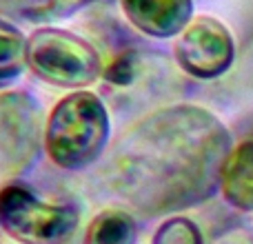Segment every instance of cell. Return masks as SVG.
<instances>
[{"label": "cell", "instance_id": "277c9868", "mask_svg": "<svg viewBox=\"0 0 253 244\" xmlns=\"http://www.w3.org/2000/svg\"><path fill=\"white\" fill-rule=\"evenodd\" d=\"M27 65L56 87H87L102 74L98 51L84 38L60 29H40L27 40Z\"/></svg>", "mask_w": 253, "mask_h": 244}, {"label": "cell", "instance_id": "30bf717a", "mask_svg": "<svg viewBox=\"0 0 253 244\" xmlns=\"http://www.w3.org/2000/svg\"><path fill=\"white\" fill-rule=\"evenodd\" d=\"M27 65V40L13 25L0 18V87L20 76Z\"/></svg>", "mask_w": 253, "mask_h": 244}, {"label": "cell", "instance_id": "5b68a950", "mask_svg": "<svg viewBox=\"0 0 253 244\" xmlns=\"http://www.w3.org/2000/svg\"><path fill=\"white\" fill-rule=\"evenodd\" d=\"M42 135V111L25 91L0 93V178L22 173L36 160Z\"/></svg>", "mask_w": 253, "mask_h": 244}, {"label": "cell", "instance_id": "8992f818", "mask_svg": "<svg viewBox=\"0 0 253 244\" xmlns=\"http://www.w3.org/2000/svg\"><path fill=\"white\" fill-rule=\"evenodd\" d=\"M173 51L182 71L193 78L211 80L231 67L236 58V44L222 22L200 16L180 31Z\"/></svg>", "mask_w": 253, "mask_h": 244}, {"label": "cell", "instance_id": "7a4b0ae2", "mask_svg": "<svg viewBox=\"0 0 253 244\" xmlns=\"http://www.w3.org/2000/svg\"><path fill=\"white\" fill-rule=\"evenodd\" d=\"M109 129L105 102L91 91H74L53 107L44 126V147L53 164L78 171L105 153Z\"/></svg>", "mask_w": 253, "mask_h": 244}, {"label": "cell", "instance_id": "9c48e42d", "mask_svg": "<svg viewBox=\"0 0 253 244\" xmlns=\"http://www.w3.org/2000/svg\"><path fill=\"white\" fill-rule=\"evenodd\" d=\"M138 227L126 211L109 209L91 220L84 244H135Z\"/></svg>", "mask_w": 253, "mask_h": 244}, {"label": "cell", "instance_id": "4fadbf2b", "mask_svg": "<svg viewBox=\"0 0 253 244\" xmlns=\"http://www.w3.org/2000/svg\"><path fill=\"white\" fill-rule=\"evenodd\" d=\"M20 2H27V0H0V7H4V4H20Z\"/></svg>", "mask_w": 253, "mask_h": 244}, {"label": "cell", "instance_id": "8fae6325", "mask_svg": "<svg viewBox=\"0 0 253 244\" xmlns=\"http://www.w3.org/2000/svg\"><path fill=\"white\" fill-rule=\"evenodd\" d=\"M151 244H205L202 233L189 218L175 215L160 224Z\"/></svg>", "mask_w": 253, "mask_h": 244}, {"label": "cell", "instance_id": "ba28073f", "mask_svg": "<svg viewBox=\"0 0 253 244\" xmlns=\"http://www.w3.org/2000/svg\"><path fill=\"white\" fill-rule=\"evenodd\" d=\"M220 189L233 209L253 211V140L238 144L229 153Z\"/></svg>", "mask_w": 253, "mask_h": 244}, {"label": "cell", "instance_id": "52a82bcc", "mask_svg": "<svg viewBox=\"0 0 253 244\" xmlns=\"http://www.w3.org/2000/svg\"><path fill=\"white\" fill-rule=\"evenodd\" d=\"M126 20L153 38H171L191 22L193 0H120Z\"/></svg>", "mask_w": 253, "mask_h": 244}, {"label": "cell", "instance_id": "6da1fadb", "mask_svg": "<svg viewBox=\"0 0 253 244\" xmlns=\"http://www.w3.org/2000/svg\"><path fill=\"white\" fill-rule=\"evenodd\" d=\"M231 133L211 111L173 105L133 124L107 156L102 184L142 215H167L209 200L220 187Z\"/></svg>", "mask_w": 253, "mask_h": 244}, {"label": "cell", "instance_id": "3957f363", "mask_svg": "<svg viewBox=\"0 0 253 244\" xmlns=\"http://www.w3.org/2000/svg\"><path fill=\"white\" fill-rule=\"evenodd\" d=\"M0 227L20 244H69L78 233L80 211L13 182L0 189Z\"/></svg>", "mask_w": 253, "mask_h": 244}, {"label": "cell", "instance_id": "7c38bea8", "mask_svg": "<svg viewBox=\"0 0 253 244\" xmlns=\"http://www.w3.org/2000/svg\"><path fill=\"white\" fill-rule=\"evenodd\" d=\"M83 2H87V0H36L29 7H25V13H27V18H36V20H42V18H62V13L74 11Z\"/></svg>", "mask_w": 253, "mask_h": 244}]
</instances>
